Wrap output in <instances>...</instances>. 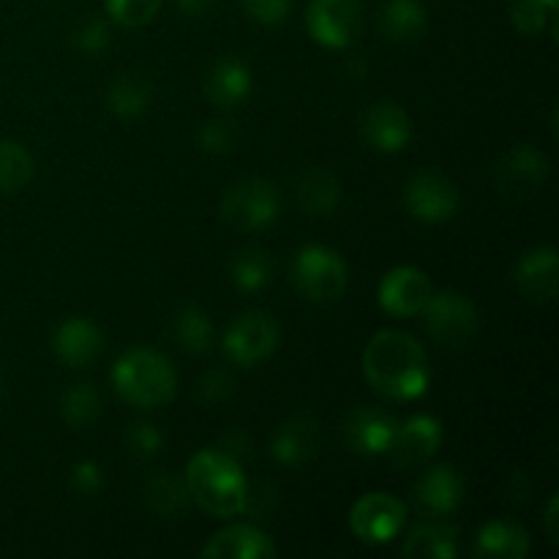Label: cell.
<instances>
[{
  "label": "cell",
  "mask_w": 559,
  "mask_h": 559,
  "mask_svg": "<svg viewBox=\"0 0 559 559\" xmlns=\"http://www.w3.org/2000/svg\"><path fill=\"white\" fill-rule=\"evenodd\" d=\"M364 374L374 391L409 402L429 388V360L424 347L404 331H380L364 349Z\"/></svg>",
  "instance_id": "obj_1"
},
{
  "label": "cell",
  "mask_w": 559,
  "mask_h": 559,
  "mask_svg": "<svg viewBox=\"0 0 559 559\" xmlns=\"http://www.w3.org/2000/svg\"><path fill=\"white\" fill-rule=\"evenodd\" d=\"M186 484H189L191 502H197L211 516L229 519L243 513L246 486H249L243 464L218 448H207L191 456L186 467Z\"/></svg>",
  "instance_id": "obj_2"
},
{
  "label": "cell",
  "mask_w": 559,
  "mask_h": 559,
  "mask_svg": "<svg viewBox=\"0 0 559 559\" xmlns=\"http://www.w3.org/2000/svg\"><path fill=\"white\" fill-rule=\"evenodd\" d=\"M112 385L131 407L153 409L173 402L178 391V374L162 353L134 347L120 355L112 366Z\"/></svg>",
  "instance_id": "obj_3"
},
{
  "label": "cell",
  "mask_w": 559,
  "mask_h": 559,
  "mask_svg": "<svg viewBox=\"0 0 559 559\" xmlns=\"http://www.w3.org/2000/svg\"><path fill=\"white\" fill-rule=\"evenodd\" d=\"M282 213V197L265 178H243L229 186L222 200V222L235 233L271 227Z\"/></svg>",
  "instance_id": "obj_4"
},
{
  "label": "cell",
  "mask_w": 559,
  "mask_h": 559,
  "mask_svg": "<svg viewBox=\"0 0 559 559\" xmlns=\"http://www.w3.org/2000/svg\"><path fill=\"white\" fill-rule=\"evenodd\" d=\"M293 282L311 304H333L347 289V262L328 246H304L293 262Z\"/></svg>",
  "instance_id": "obj_5"
},
{
  "label": "cell",
  "mask_w": 559,
  "mask_h": 559,
  "mask_svg": "<svg viewBox=\"0 0 559 559\" xmlns=\"http://www.w3.org/2000/svg\"><path fill=\"white\" fill-rule=\"evenodd\" d=\"M424 328L440 347L462 349L473 344L480 333V314L473 300L462 293H440L431 295L429 304L420 311Z\"/></svg>",
  "instance_id": "obj_6"
},
{
  "label": "cell",
  "mask_w": 559,
  "mask_h": 559,
  "mask_svg": "<svg viewBox=\"0 0 559 559\" xmlns=\"http://www.w3.org/2000/svg\"><path fill=\"white\" fill-rule=\"evenodd\" d=\"M551 173L549 156L533 145H516L497 162L495 183L506 200L524 202L540 194Z\"/></svg>",
  "instance_id": "obj_7"
},
{
  "label": "cell",
  "mask_w": 559,
  "mask_h": 559,
  "mask_svg": "<svg viewBox=\"0 0 559 559\" xmlns=\"http://www.w3.org/2000/svg\"><path fill=\"white\" fill-rule=\"evenodd\" d=\"M278 322L265 311H246L224 333V355L238 366H257L278 347Z\"/></svg>",
  "instance_id": "obj_8"
},
{
  "label": "cell",
  "mask_w": 559,
  "mask_h": 559,
  "mask_svg": "<svg viewBox=\"0 0 559 559\" xmlns=\"http://www.w3.org/2000/svg\"><path fill=\"white\" fill-rule=\"evenodd\" d=\"M306 27L322 47L344 49L358 38L364 27V5L360 0H311L306 11Z\"/></svg>",
  "instance_id": "obj_9"
},
{
  "label": "cell",
  "mask_w": 559,
  "mask_h": 559,
  "mask_svg": "<svg viewBox=\"0 0 559 559\" xmlns=\"http://www.w3.org/2000/svg\"><path fill=\"white\" fill-rule=\"evenodd\" d=\"M404 205L424 224H442L459 213V189L435 169H420L404 183Z\"/></svg>",
  "instance_id": "obj_10"
},
{
  "label": "cell",
  "mask_w": 559,
  "mask_h": 559,
  "mask_svg": "<svg viewBox=\"0 0 559 559\" xmlns=\"http://www.w3.org/2000/svg\"><path fill=\"white\" fill-rule=\"evenodd\" d=\"M404 524H407V508L388 491H371L360 497L349 511V527L364 544H388L402 533Z\"/></svg>",
  "instance_id": "obj_11"
},
{
  "label": "cell",
  "mask_w": 559,
  "mask_h": 559,
  "mask_svg": "<svg viewBox=\"0 0 559 559\" xmlns=\"http://www.w3.org/2000/svg\"><path fill=\"white\" fill-rule=\"evenodd\" d=\"M399 424L391 413L377 407L349 409L342 420V442L358 456H382L391 448Z\"/></svg>",
  "instance_id": "obj_12"
},
{
  "label": "cell",
  "mask_w": 559,
  "mask_h": 559,
  "mask_svg": "<svg viewBox=\"0 0 559 559\" xmlns=\"http://www.w3.org/2000/svg\"><path fill=\"white\" fill-rule=\"evenodd\" d=\"M435 295L429 276L413 265L393 267L380 282V306L393 317H418Z\"/></svg>",
  "instance_id": "obj_13"
},
{
  "label": "cell",
  "mask_w": 559,
  "mask_h": 559,
  "mask_svg": "<svg viewBox=\"0 0 559 559\" xmlns=\"http://www.w3.org/2000/svg\"><path fill=\"white\" fill-rule=\"evenodd\" d=\"M559 257L555 246H535L524 251L513 265L516 289L533 304H551L557 298Z\"/></svg>",
  "instance_id": "obj_14"
},
{
  "label": "cell",
  "mask_w": 559,
  "mask_h": 559,
  "mask_svg": "<svg viewBox=\"0 0 559 559\" xmlns=\"http://www.w3.org/2000/svg\"><path fill=\"white\" fill-rule=\"evenodd\" d=\"M442 445V424L431 415H415L407 424H402L393 435L391 453L393 464L402 469L418 467V464L429 462Z\"/></svg>",
  "instance_id": "obj_15"
},
{
  "label": "cell",
  "mask_w": 559,
  "mask_h": 559,
  "mask_svg": "<svg viewBox=\"0 0 559 559\" xmlns=\"http://www.w3.org/2000/svg\"><path fill=\"white\" fill-rule=\"evenodd\" d=\"M360 136L380 153H399L413 136V120L399 104L377 102L360 115Z\"/></svg>",
  "instance_id": "obj_16"
},
{
  "label": "cell",
  "mask_w": 559,
  "mask_h": 559,
  "mask_svg": "<svg viewBox=\"0 0 559 559\" xmlns=\"http://www.w3.org/2000/svg\"><path fill=\"white\" fill-rule=\"evenodd\" d=\"M320 448V426L314 415L298 413L284 420L271 440V459L284 467H304Z\"/></svg>",
  "instance_id": "obj_17"
},
{
  "label": "cell",
  "mask_w": 559,
  "mask_h": 559,
  "mask_svg": "<svg viewBox=\"0 0 559 559\" xmlns=\"http://www.w3.org/2000/svg\"><path fill=\"white\" fill-rule=\"evenodd\" d=\"M52 349L69 369H87L104 349V333L87 317H71L55 331Z\"/></svg>",
  "instance_id": "obj_18"
},
{
  "label": "cell",
  "mask_w": 559,
  "mask_h": 559,
  "mask_svg": "<svg viewBox=\"0 0 559 559\" xmlns=\"http://www.w3.org/2000/svg\"><path fill=\"white\" fill-rule=\"evenodd\" d=\"M415 502L424 513L440 519L456 511L464 500V478L453 464H437L415 484Z\"/></svg>",
  "instance_id": "obj_19"
},
{
  "label": "cell",
  "mask_w": 559,
  "mask_h": 559,
  "mask_svg": "<svg viewBox=\"0 0 559 559\" xmlns=\"http://www.w3.org/2000/svg\"><path fill=\"white\" fill-rule=\"evenodd\" d=\"M200 555L211 559H267L276 555V546L262 530L251 524H233L213 535Z\"/></svg>",
  "instance_id": "obj_20"
},
{
  "label": "cell",
  "mask_w": 559,
  "mask_h": 559,
  "mask_svg": "<svg viewBox=\"0 0 559 559\" xmlns=\"http://www.w3.org/2000/svg\"><path fill=\"white\" fill-rule=\"evenodd\" d=\"M205 98L216 107H238L251 93V69L240 58H222L205 76Z\"/></svg>",
  "instance_id": "obj_21"
},
{
  "label": "cell",
  "mask_w": 559,
  "mask_h": 559,
  "mask_svg": "<svg viewBox=\"0 0 559 559\" xmlns=\"http://www.w3.org/2000/svg\"><path fill=\"white\" fill-rule=\"evenodd\" d=\"M142 500H145L147 511L158 519H175L186 516V511L191 508V491L186 478L169 473V469H158L151 478L145 480V489H142Z\"/></svg>",
  "instance_id": "obj_22"
},
{
  "label": "cell",
  "mask_w": 559,
  "mask_h": 559,
  "mask_svg": "<svg viewBox=\"0 0 559 559\" xmlns=\"http://www.w3.org/2000/svg\"><path fill=\"white\" fill-rule=\"evenodd\" d=\"M295 200L306 216H331L342 202V183L322 167H309L295 178Z\"/></svg>",
  "instance_id": "obj_23"
},
{
  "label": "cell",
  "mask_w": 559,
  "mask_h": 559,
  "mask_svg": "<svg viewBox=\"0 0 559 559\" xmlns=\"http://www.w3.org/2000/svg\"><path fill=\"white\" fill-rule=\"evenodd\" d=\"M530 555V535L519 524L495 519L480 527L475 557L480 559H524Z\"/></svg>",
  "instance_id": "obj_24"
},
{
  "label": "cell",
  "mask_w": 559,
  "mask_h": 559,
  "mask_svg": "<svg viewBox=\"0 0 559 559\" xmlns=\"http://www.w3.org/2000/svg\"><path fill=\"white\" fill-rule=\"evenodd\" d=\"M409 559H453L459 555V530L445 522H424L409 530L402 546Z\"/></svg>",
  "instance_id": "obj_25"
},
{
  "label": "cell",
  "mask_w": 559,
  "mask_h": 559,
  "mask_svg": "<svg viewBox=\"0 0 559 559\" xmlns=\"http://www.w3.org/2000/svg\"><path fill=\"white\" fill-rule=\"evenodd\" d=\"M426 25H429V16L420 0H388L380 9V31L388 41H418Z\"/></svg>",
  "instance_id": "obj_26"
},
{
  "label": "cell",
  "mask_w": 559,
  "mask_h": 559,
  "mask_svg": "<svg viewBox=\"0 0 559 559\" xmlns=\"http://www.w3.org/2000/svg\"><path fill=\"white\" fill-rule=\"evenodd\" d=\"M153 87L145 74L136 71H126V74L115 76L112 85L107 87V109L120 120H134L151 107Z\"/></svg>",
  "instance_id": "obj_27"
},
{
  "label": "cell",
  "mask_w": 559,
  "mask_h": 559,
  "mask_svg": "<svg viewBox=\"0 0 559 559\" xmlns=\"http://www.w3.org/2000/svg\"><path fill=\"white\" fill-rule=\"evenodd\" d=\"M169 336L178 344L183 353L200 355L207 353L213 344V322L207 317L205 309L194 304L180 306L173 314V322H169Z\"/></svg>",
  "instance_id": "obj_28"
},
{
  "label": "cell",
  "mask_w": 559,
  "mask_h": 559,
  "mask_svg": "<svg viewBox=\"0 0 559 559\" xmlns=\"http://www.w3.org/2000/svg\"><path fill=\"white\" fill-rule=\"evenodd\" d=\"M102 393L93 382H74L60 396V415L76 431H85L102 418Z\"/></svg>",
  "instance_id": "obj_29"
},
{
  "label": "cell",
  "mask_w": 559,
  "mask_h": 559,
  "mask_svg": "<svg viewBox=\"0 0 559 559\" xmlns=\"http://www.w3.org/2000/svg\"><path fill=\"white\" fill-rule=\"evenodd\" d=\"M273 267H276V262H273V257L265 249H243L233 260L229 273H233V282L238 289H243V293H260V289H265L271 284Z\"/></svg>",
  "instance_id": "obj_30"
},
{
  "label": "cell",
  "mask_w": 559,
  "mask_h": 559,
  "mask_svg": "<svg viewBox=\"0 0 559 559\" xmlns=\"http://www.w3.org/2000/svg\"><path fill=\"white\" fill-rule=\"evenodd\" d=\"M33 158L20 142L0 140V191H20L31 183Z\"/></svg>",
  "instance_id": "obj_31"
},
{
  "label": "cell",
  "mask_w": 559,
  "mask_h": 559,
  "mask_svg": "<svg viewBox=\"0 0 559 559\" xmlns=\"http://www.w3.org/2000/svg\"><path fill=\"white\" fill-rule=\"evenodd\" d=\"M197 142L205 153H213V156H224V153H233L235 145H238V126L229 118H216L207 120L205 126L197 134Z\"/></svg>",
  "instance_id": "obj_32"
},
{
  "label": "cell",
  "mask_w": 559,
  "mask_h": 559,
  "mask_svg": "<svg viewBox=\"0 0 559 559\" xmlns=\"http://www.w3.org/2000/svg\"><path fill=\"white\" fill-rule=\"evenodd\" d=\"M162 9V0H107V14L123 27H142Z\"/></svg>",
  "instance_id": "obj_33"
},
{
  "label": "cell",
  "mask_w": 559,
  "mask_h": 559,
  "mask_svg": "<svg viewBox=\"0 0 559 559\" xmlns=\"http://www.w3.org/2000/svg\"><path fill=\"white\" fill-rule=\"evenodd\" d=\"M71 44H74L76 52L82 55H102L109 47V25L102 16H85L82 22H76L74 33H71Z\"/></svg>",
  "instance_id": "obj_34"
},
{
  "label": "cell",
  "mask_w": 559,
  "mask_h": 559,
  "mask_svg": "<svg viewBox=\"0 0 559 559\" xmlns=\"http://www.w3.org/2000/svg\"><path fill=\"white\" fill-rule=\"evenodd\" d=\"M194 393L202 404H207V407H216V404L229 402V399L235 396V380L227 374V371L213 369V371H207V374L200 377Z\"/></svg>",
  "instance_id": "obj_35"
},
{
  "label": "cell",
  "mask_w": 559,
  "mask_h": 559,
  "mask_svg": "<svg viewBox=\"0 0 559 559\" xmlns=\"http://www.w3.org/2000/svg\"><path fill=\"white\" fill-rule=\"evenodd\" d=\"M126 445H129L131 456L134 459H153L158 451H162L164 437L153 424L136 420V424H131L129 431H126Z\"/></svg>",
  "instance_id": "obj_36"
},
{
  "label": "cell",
  "mask_w": 559,
  "mask_h": 559,
  "mask_svg": "<svg viewBox=\"0 0 559 559\" xmlns=\"http://www.w3.org/2000/svg\"><path fill=\"white\" fill-rule=\"evenodd\" d=\"M511 22L519 33L524 36H535L546 27L549 22V9L540 0H519L511 9Z\"/></svg>",
  "instance_id": "obj_37"
},
{
  "label": "cell",
  "mask_w": 559,
  "mask_h": 559,
  "mask_svg": "<svg viewBox=\"0 0 559 559\" xmlns=\"http://www.w3.org/2000/svg\"><path fill=\"white\" fill-rule=\"evenodd\" d=\"M69 484L80 497H96L98 491L104 489V469L98 467L96 462H91V459L76 462L74 467H71Z\"/></svg>",
  "instance_id": "obj_38"
},
{
  "label": "cell",
  "mask_w": 559,
  "mask_h": 559,
  "mask_svg": "<svg viewBox=\"0 0 559 559\" xmlns=\"http://www.w3.org/2000/svg\"><path fill=\"white\" fill-rule=\"evenodd\" d=\"M278 491L267 484H254V486H246V502H243V513L254 519H267L276 508L278 500Z\"/></svg>",
  "instance_id": "obj_39"
},
{
  "label": "cell",
  "mask_w": 559,
  "mask_h": 559,
  "mask_svg": "<svg viewBox=\"0 0 559 559\" xmlns=\"http://www.w3.org/2000/svg\"><path fill=\"white\" fill-rule=\"evenodd\" d=\"M249 16H254L262 25H278L287 20L293 0H240Z\"/></svg>",
  "instance_id": "obj_40"
},
{
  "label": "cell",
  "mask_w": 559,
  "mask_h": 559,
  "mask_svg": "<svg viewBox=\"0 0 559 559\" xmlns=\"http://www.w3.org/2000/svg\"><path fill=\"white\" fill-rule=\"evenodd\" d=\"M218 451L243 464V459L251 456V437L246 435L243 429H229L227 435L222 437V442H218Z\"/></svg>",
  "instance_id": "obj_41"
},
{
  "label": "cell",
  "mask_w": 559,
  "mask_h": 559,
  "mask_svg": "<svg viewBox=\"0 0 559 559\" xmlns=\"http://www.w3.org/2000/svg\"><path fill=\"white\" fill-rule=\"evenodd\" d=\"M175 5L189 16H207L216 9V0H175Z\"/></svg>",
  "instance_id": "obj_42"
},
{
  "label": "cell",
  "mask_w": 559,
  "mask_h": 559,
  "mask_svg": "<svg viewBox=\"0 0 559 559\" xmlns=\"http://www.w3.org/2000/svg\"><path fill=\"white\" fill-rule=\"evenodd\" d=\"M557 506H559V500L555 495L549 500V508H546V535H549L551 544H557V535H559V530H557Z\"/></svg>",
  "instance_id": "obj_43"
},
{
  "label": "cell",
  "mask_w": 559,
  "mask_h": 559,
  "mask_svg": "<svg viewBox=\"0 0 559 559\" xmlns=\"http://www.w3.org/2000/svg\"><path fill=\"white\" fill-rule=\"evenodd\" d=\"M349 71H353V76H360L366 71V63H360V58H355L353 63H349Z\"/></svg>",
  "instance_id": "obj_44"
},
{
  "label": "cell",
  "mask_w": 559,
  "mask_h": 559,
  "mask_svg": "<svg viewBox=\"0 0 559 559\" xmlns=\"http://www.w3.org/2000/svg\"><path fill=\"white\" fill-rule=\"evenodd\" d=\"M0 385H3V366H0Z\"/></svg>",
  "instance_id": "obj_45"
}]
</instances>
